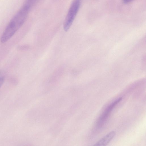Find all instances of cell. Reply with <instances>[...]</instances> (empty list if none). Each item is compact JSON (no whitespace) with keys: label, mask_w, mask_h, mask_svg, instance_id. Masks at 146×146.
Wrapping results in <instances>:
<instances>
[{"label":"cell","mask_w":146,"mask_h":146,"mask_svg":"<svg viewBox=\"0 0 146 146\" xmlns=\"http://www.w3.org/2000/svg\"><path fill=\"white\" fill-rule=\"evenodd\" d=\"M30 9L23 5L10 20L3 32L0 40L5 42L15 34L25 22Z\"/></svg>","instance_id":"obj_1"},{"label":"cell","mask_w":146,"mask_h":146,"mask_svg":"<svg viewBox=\"0 0 146 146\" xmlns=\"http://www.w3.org/2000/svg\"><path fill=\"white\" fill-rule=\"evenodd\" d=\"M81 0H74L69 8L64 24V29L68 31L71 26L80 8Z\"/></svg>","instance_id":"obj_2"},{"label":"cell","mask_w":146,"mask_h":146,"mask_svg":"<svg viewBox=\"0 0 146 146\" xmlns=\"http://www.w3.org/2000/svg\"><path fill=\"white\" fill-rule=\"evenodd\" d=\"M122 98L121 97L115 100L114 101L112 102L106 108L103 114L102 115L99 119V122H103L112 110L114 107L121 100Z\"/></svg>","instance_id":"obj_3"},{"label":"cell","mask_w":146,"mask_h":146,"mask_svg":"<svg viewBox=\"0 0 146 146\" xmlns=\"http://www.w3.org/2000/svg\"><path fill=\"white\" fill-rule=\"evenodd\" d=\"M116 133L112 131L106 134L100 139L94 145L95 146H104L106 145L115 135Z\"/></svg>","instance_id":"obj_4"},{"label":"cell","mask_w":146,"mask_h":146,"mask_svg":"<svg viewBox=\"0 0 146 146\" xmlns=\"http://www.w3.org/2000/svg\"><path fill=\"white\" fill-rule=\"evenodd\" d=\"M39 0H26L24 5L30 10L38 2Z\"/></svg>","instance_id":"obj_5"},{"label":"cell","mask_w":146,"mask_h":146,"mask_svg":"<svg viewBox=\"0 0 146 146\" xmlns=\"http://www.w3.org/2000/svg\"><path fill=\"white\" fill-rule=\"evenodd\" d=\"M5 80V76L3 73L0 71V88L3 85Z\"/></svg>","instance_id":"obj_6"},{"label":"cell","mask_w":146,"mask_h":146,"mask_svg":"<svg viewBox=\"0 0 146 146\" xmlns=\"http://www.w3.org/2000/svg\"><path fill=\"white\" fill-rule=\"evenodd\" d=\"M133 0H122L123 3L125 4L129 3Z\"/></svg>","instance_id":"obj_7"}]
</instances>
